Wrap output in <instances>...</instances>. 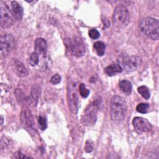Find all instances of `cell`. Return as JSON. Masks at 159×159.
I'll return each mask as SVG.
<instances>
[{"label": "cell", "instance_id": "cell-28", "mask_svg": "<svg viewBox=\"0 0 159 159\" xmlns=\"http://www.w3.org/2000/svg\"><path fill=\"white\" fill-rule=\"evenodd\" d=\"M1 125H2V124H3V117H2V116H1Z\"/></svg>", "mask_w": 159, "mask_h": 159}, {"label": "cell", "instance_id": "cell-1", "mask_svg": "<svg viewBox=\"0 0 159 159\" xmlns=\"http://www.w3.org/2000/svg\"><path fill=\"white\" fill-rule=\"evenodd\" d=\"M127 105L125 100L120 96H114L110 102V116L116 123L122 122L126 116Z\"/></svg>", "mask_w": 159, "mask_h": 159}, {"label": "cell", "instance_id": "cell-5", "mask_svg": "<svg viewBox=\"0 0 159 159\" xmlns=\"http://www.w3.org/2000/svg\"><path fill=\"white\" fill-rule=\"evenodd\" d=\"M65 43L70 53L77 57H81L85 53V47L83 40L78 37L74 36L72 38H66Z\"/></svg>", "mask_w": 159, "mask_h": 159}, {"label": "cell", "instance_id": "cell-7", "mask_svg": "<svg viewBox=\"0 0 159 159\" xmlns=\"http://www.w3.org/2000/svg\"><path fill=\"white\" fill-rule=\"evenodd\" d=\"M67 94L69 109L73 114H76L78 111L79 99L76 90V84L75 83L69 84Z\"/></svg>", "mask_w": 159, "mask_h": 159}, {"label": "cell", "instance_id": "cell-16", "mask_svg": "<svg viewBox=\"0 0 159 159\" xmlns=\"http://www.w3.org/2000/svg\"><path fill=\"white\" fill-rule=\"evenodd\" d=\"M119 88L121 90V91L125 94L126 95H129L132 89V85L130 81L127 80H124L120 81L119 83Z\"/></svg>", "mask_w": 159, "mask_h": 159}, {"label": "cell", "instance_id": "cell-3", "mask_svg": "<svg viewBox=\"0 0 159 159\" xmlns=\"http://www.w3.org/2000/svg\"><path fill=\"white\" fill-rule=\"evenodd\" d=\"M101 98H98L89 104L82 114L81 122L85 126H91L95 124L97 119V114L101 104Z\"/></svg>", "mask_w": 159, "mask_h": 159}, {"label": "cell", "instance_id": "cell-8", "mask_svg": "<svg viewBox=\"0 0 159 159\" xmlns=\"http://www.w3.org/2000/svg\"><path fill=\"white\" fill-rule=\"evenodd\" d=\"M15 45L14 37L10 34H4L1 36L0 52L1 58L6 57Z\"/></svg>", "mask_w": 159, "mask_h": 159}, {"label": "cell", "instance_id": "cell-19", "mask_svg": "<svg viewBox=\"0 0 159 159\" xmlns=\"http://www.w3.org/2000/svg\"><path fill=\"white\" fill-rule=\"evenodd\" d=\"M39 62V55L36 52H33L29 57V63L31 66H35Z\"/></svg>", "mask_w": 159, "mask_h": 159}, {"label": "cell", "instance_id": "cell-2", "mask_svg": "<svg viewBox=\"0 0 159 159\" xmlns=\"http://www.w3.org/2000/svg\"><path fill=\"white\" fill-rule=\"evenodd\" d=\"M141 32L148 38L157 40L159 38L158 21L157 19L147 17L143 19L139 25Z\"/></svg>", "mask_w": 159, "mask_h": 159}, {"label": "cell", "instance_id": "cell-24", "mask_svg": "<svg viewBox=\"0 0 159 159\" xmlns=\"http://www.w3.org/2000/svg\"><path fill=\"white\" fill-rule=\"evenodd\" d=\"M61 80V76L58 74H55L51 77L50 80V82L53 84H57L59 83H60Z\"/></svg>", "mask_w": 159, "mask_h": 159}, {"label": "cell", "instance_id": "cell-27", "mask_svg": "<svg viewBox=\"0 0 159 159\" xmlns=\"http://www.w3.org/2000/svg\"><path fill=\"white\" fill-rule=\"evenodd\" d=\"M14 158H29L30 157H27L24 155H23L22 153H21L20 152H17L16 153H15L14 154Z\"/></svg>", "mask_w": 159, "mask_h": 159}, {"label": "cell", "instance_id": "cell-21", "mask_svg": "<svg viewBox=\"0 0 159 159\" xmlns=\"http://www.w3.org/2000/svg\"><path fill=\"white\" fill-rule=\"evenodd\" d=\"M148 108H149V104L147 103H140L136 107L137 111L139 112L142 114L147 113Z\"/></svg>", "mask_w": 159, "mask_h": 159}, {"label": "cell", "instance_id": "cell-10", "mask_svg": "<svg viewBox=\"0 0 159 159\" xmlns=\"http://www.w3.org/2000/svg\"><path fill=\"white\" fill-rule=\"evenodd\" d=\"M132 124L136 130L141 132H148L152 129L151 123L146 119L135 117L132 120Z\"/></svg>", "mask_w": 159, "mask_h": 159}, {"label": "cell", "instance_id": "cell-9", "mask_svg": "<svg viewBox=\"0 0 159 159\" xmlns=\"http://www.w3.org/2000/svg\"><path fill=\"white\" fill-rule=\"evenodd\" d=\"M120 63L122 69L126 71H132L137 70L141 63L140 58L137 56H129L122 58L120 60Z\"/></svg>", "mask_w": 159, "mask_h": 159}, {"label": "cell", "instance_id": "cell-22", "mask_svg": "<svg viewBox=\"0 0 159 159\" xmlns=\"http://www.w3.org/2000/svg\"><path fill=\"white\" fill-rule=\"evenodd\" d=\"M38 123H39V126L40 129H41L42 130H44L46 129V128L47 127V120L44 117H43L42 116H39Z\"/></svg>", "mask_w": 159, "mask_h": 159}, {"label": "cell", "instance_id": "cell-26", "mask_svg": "<svg viewBox=\"0 0 159 159\" xmlns=\"http://www.w3.org/2000/svg\"><path fill=\"white\" fill-rule=\"evenodd\" d=\"M8 144H9L8 140L4 136L2 137H1V148L3 149L6 146H7Z\"/></svg>", "mask_w": 159, "mask_h": 159}, {"label": "cell", "instance_id": "cell-18", "mask_svg": "<svg viewBox=\"0 0 159 159\" xmlns=\"http://www.w3.org/2000/svg\"><path fill=\"white\" fill-rule=\"evenodd\" d=\"M138 93L145 99H149L150 98V93L148 88L145 86H140L137 88Z\"/></svg>", "mask_w": 159, "mask_h": 159}, {"label": "cell", "instance_id": "cell-20", "mask_svg": "<svg viewBox=\"0 0 159 159\" xmlns=\"http://www.w3.org/2000/svg\"><path fill=\"white\" fill-rule=\"evenodd\" d=\"M79 91H80V95L83 98H87L89 96V93H90V91L86 88V86H85V84L84 83H81L80 84V86H79Z\"/></svg>", "mask_w": 159, "mask_h": 159}, {"label": "cell", "instance_id": "cell-23", "mask_svg": "<svg viewBox=\"0 0 159 159\" xmlns=\"http://www.w3.org/2000/svg\"><path fill=\"white\" fill-rule=\"evenodd\" d=\"M89 36L93 39H97L100 36L99 32L96 29H91L89 31Z\"/></svg>", "mask_w": 159, "mask_h": 159}, {"label": "cell", "instance_id": "cell-25", "mask_svg": "<svg viewBox=\"0 0 159 159\" xmlns=\"http://www.w3.org/2000/svg\"><path fill=\"white\" fill-rule=\"evenodd\" d=\"M93 150V144L91 140H87L86 142V144L84 146V150L88 152H91Z\"/></svg>", "mask_w": 159, "mask_h": 159}, {"label": "cell", "instance_id": "cell-15", "mask_svg": "<svg viewBox=\"0 0 159 159\" xmlns=\"http://www.w3.org/2000/svg\"><path fill=\"white\" fill-rule=\"evenodd\" d=\"M122 70L119 64H111L104 68V72L108 76H112L122 72Z\"/></svg>", "mask_w": 159, "mask_h": 159}, {"label": "cell", "instance_id": "cell-17", "mask_svg": "<svg viewBox=\"0 0 159 159\" xmlns=\"http://www.w3.org/2000/svg\"><path fill=\"white\" fill-rule=\"evenodd\" d=\"M94 48L95 49L98 56H102L105 53L106 45L101 41H97L94 43Z\"/></svg>", "mask_w": 159, "mask_h": 159}, {"label": "cell", "instance_id": "cell-6", "mask_svg": "<svg viewBox=\"0 0 159 159\" xmlns=\"http://www.w3.org/2000/svg\"><path fill=\"white\" fill-rule=\"evenodd\" d=\"M0 16L1 25L6 29L11 27L14 22V17L9 6L3 1L0 2Z\"/></svg>", "mask_w": 159, "mask_h": 159}, {"label": "cell", "instance_id": "cell-13", "mask_svg": "<svg viewBox=\"0 0 159 159\" xmlns=\"http://www.w3.org/2000/svg\"><path fill=\"white\" fill-rule=\"evenodd\" d=\"M21 120L23 124L28 127L30 128L34 125V120L32 115L30 111L27 109L22 110L21 112Z\"/></svg>", "mask_w": 159, "mask_h": 159}, {"label": "cell", "instance_id": "cell-11", "mask_svg": "<svg viewBox=\"0 0 159 159\" xmlns=\"http://www.w3.org/2000/svg\"><path fill=\"white\" fill-rule=\"evenodd\" d=\"M34 50L39 55L45 57L47 52V43L46 40L41 37L36 39L34 43Z\"/></svg>", "mask_w": 159, "mask_h": 159}, {"label": "cell", "instance_id": "cell-4", "mask_svg": "<svg viewBox=\"0 0 159 159\" xmlns=\"http://www.w3.org/2000/svg\"><path fill=\"white\" fill-rule=\"evenodd\" d=\"M112 22L118 29L125 28L130 22V15L128 9L124 6H117L113 12Z\"/></svg>", "mask_w": 159, "mask_h": 159}, {"label": "cell", "instance_id": "cell-12", "mask_svg": "<svg viewBox=\"0 0 159 159\" xmlns=\"http://www.w3.org/2000/svg\"><path fill=\"white\" fill-rule=\"evenodd\" d=\"M11 11L16 20L20 21L22 19L24 10L22 6L17 1H13L11 2Z\"/></svg>", "mask_w": 159, "mask_h": 159}, {"label": "cell", "instance_id": "cell-14", "mask_svg": "<svg viewBox=\"0 0 159 159\" xmlns=\"http://www.w3.org/2000/svg\"><path fill=\"white\" fill-rule=\"evenodd\" d=\"M14 68L17 76L21 78L26 77L28 75V71L24 64L18 60H16L14 62Z\"/></svg>", "mask_w": 159, "mask_h": 159}]
</instances>
